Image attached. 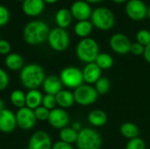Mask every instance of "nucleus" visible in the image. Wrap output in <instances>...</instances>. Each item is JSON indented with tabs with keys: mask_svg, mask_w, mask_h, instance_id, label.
Returning <instances> with one entry per match:
<instances>
[{
	"mask_svg": "<svg viewBox=\"0 0 150 149\" xmlns=\"http://www.w3.org/2000/svg\"><path fill=\"white\" fill-rule=\"evenodd\" d=\"M46 78V74L44 68L36 63H30L20 70L19 79L22 85L30 90H37L40 86H42V83Z\"/></svg>",
	"mask_w": 150,
	"mask_h": 149,
	"instance_id": "obj_1",
	"label": "nucleus"
},
{
	"mask_svg": "<svg viewBox=\"0 0 150 149\" xmlns=\"http://www.w3.org/2000/svg\"><path fill=\"white\" fill-rule=\"evenodd\" d=\"M49 32V27L44 21L33 20L25 25L23 37L27 44L35 46L47 40Z\"/></svg>",
	"mask_w": 150,
	"mask_h": 149,
	"instance_id": "obj_2",
	"label": "nucleus"
},
{
	"mask_svg": "<svg viewBox=\"0 0 150 149\" xmlns=\"http://www.w3.org/2000/svg\"><path fill=\"white\" fill-rule=\"evenodd\" d=\"M76 54L81 61L86 64L95 62L99 54V46L96 40L92 38L88 37L82 39L76 45Z\"/></svg>",
	"mask_w": 150,
	"mask_h": 149,
	"instance_id": "obj_3",
	"label": "nucleus"
},
{
	"mask_svg": "<svg viewBox=\"0 0 150 149\" xmlns=\"http://www.w3.org/2000/svg\"><path fill=\"white\" fill-rule=\"evenodd\" d=\"M103 140L100 133L93 128L84 127L79 133L76 140L77 149H100Z\"/></svg>",
	"mask_w": 150,
	"mask_h": 149,
	"instance_id": "obj_4",
	"label": "nucleus"
},
{
	"mask_svg": "<svg viewBox=\"0 0 150 149\" xmlns=\"http://www.w3.org/2000/svg\"><path fill=\"white\" fill-rule=\"evenodd\" d=\"M91 21L94 27L107 31L115 25V16L113 12L106 7H98L92 11Z\"/></svg>",
	"mask_w": 150,
	"mask_h": 149,
	"instance_id": "obj_5",
	"label": "nucleus"
},
{
	"mask_svg": "<svg viewBox=\"0 0 150 149\" xmlns=\"http://www.w3.org/2000/svg\"><path fill=\"white\" fill-rule=\"evenodd\" d=\"M60 79L63 86L68 89H76L83 84V71L73 66L64 68L60 73Z\"/></svg>",
	"mask_w": 150,
	"mask_h": 149,
	"instance_id": "obj_6",
	"label": "nucleus"
},
{
	"mask_svg": "<svg viewBox=\"0 0 150 149\" xmlns=\"http://www.w3.org/2000/svg\"><path fill=\"white\" fill-rule=\"evenodd\" d=\"M47 41L53 50L56 52H63L69 47L70 39L65 29L55 27L50 30Z\"/></svg>",
	"mask_w": 150,
	"mask_h": 149,
	"instance_id": "obj_7",
	"label": "nucleus"
},
{
	"mask_svg": "<svg viewBox=\"0 0 150 149\" xmlns=\"http://www.w3.org/2000/svg\"><path fill=\"white\" fill-rule=\"evenodd\" d=\"M75 102L82 106H88L93 105L98 97V94L94 86L90 84H82L74 90Z\"/></svg>",
	"mask_w": 150,
	"mask_h": 149,
	"instance_id": "obj_8",
	"label": "nucleus"
},
{
	"mask_svg": "<svg viewBox=\"0 0 150 149\" xmlns=\"http://www.w3.org/2000/svg\"><path fill=\"white\" fill-rule=\"evenodd\" d=\"M125 10L127 17L132 20L141 21L147 18L148 6L142 0H129Z\"/></svg>",
	"mask_w": 150,
	"mask_h": 149,
	"instance_id": "obj_9",
	"label": "nucleus"
},
{
	"mask_svg": "<svg viewBox=\"0 0 150 149\" xmlns=\"http://www.w3.org/2000/svg\"><path fill=\"white\" fill-rule=\"evenodd\" d=\"M109 44L112 50L114 53L120 55H124L130 53V47L132 42L126 34L118 32V33H114L111 37Z\"/></svg>",
	"mask_w": 150,
	"mask_h": 149,
	"instance_id": "obj_10",
	"label": "nucleus"
},
{
	"mask_svg": "<svg viewBox=\"0 0 150 149\" xmlns=\"http://www.w3.org/2000/svg\"><path fill=\"white\" fill-rule=\"evenodd\" d=\"M16 120L17 125L23 130H31L34 127L36 124V118L34 115L33 110L25 106L20 108L16 112Z\"/></svg>",
	"mask_w": 150,
	"mask_h": 149,
	"instance_id": "obj_11",
	"label": "nucleus"
},
{
	"mask_svg": "<svg viewBox=\"0 0 150 149\" xmlns=\"http://www.w3.org/2000/svg\"><path fill=\"white\" fill-rule=\"evenodd\" d=\"M47 121L53 128L62 130L68 126V124L69 123V116L65 109L56 107L50 111Z\"/></svg>",
	"mask_w": 150,
	"mask_h": 149,
	"instance_id": "obj_12",
	"label": "nucleus"
},
{
	"mask_svg": "<svg viewBox=\"0 0 150 149\" xmlns=\"http://www.w3.org/2000/svg\"><path fill=\"white\" fill-rule=\"evenodd\" d=\"M70 11L73 18L78 21L89 20L92 14L91 6L84 0H77L74 2L70 7Z\"/></svg>",
	"mask_w": 150,
	"mask_h": 149,
	"instance_id": "obj_13",
	"label": "nucleus"
},
{
	"mask_svg": "<svg viewBox=\"0 0 150 149\" xmlns=\"http://www.w3.org/2000/svg\"><path fill=\"white\" fill-rule=\"evenodd\" d=\"M52 140L45 131H37L30 138L28 148L30 149H52Z\"/></svg>",
	"mask_w": 150,
	"mask_h": 149,
	"instance_id": "obj_14",
	"label": "nucleus"
},
{
	"mask_svg": "<svg viewBox=\"0 0 150 149\" xmlns=\"http://www.w3.org/2000/svg\"><path fill=\"white\" fill-rule=\"evenodd\" d=\"M16 115L9 109L5 108L0 111V132L10 133L17 127Z\"/></svg>",
	"mask_w": 150,
	"mask_h": 149,
	"instance_id": "obj_15",
	"label": "nucleus"
},
{
	"mask_svg": "<svg viewBox=\"0 0 150 149\" xmlns=\"http://www.w3.org/2000/svg\"><path fill=\"white\" fill-rule=\"evenodd\" d=\"M82 71L83 81L90 85L95 84L97 81L102 76V69L95 62L87 63Z\"/></svg>",
	"mask_w": 150,
	"mask_h": 149,
	"instance_id": "obj_16",
	"label": "nucleus"
},
{
	"mask_svg": "<svg viewBox=\"0 0 150 149\" xmlns=\"http://www.w3.org/2000/svg\"><path fill=\"white\" fill-rule=\"evenodd\" d=\"M62 83L59 76L54 75H50L48 76H46L43 83H42V89L46 94L49 95H57L62 90Z\"/></svg>",
	"mask_w": 150,
	"mask_h": 149,
	"instance_id": "obj_17",
	"label": "nucleus"
},
{
	"mask_svg": "<svg viewBox=\"0 0 150 149\" xmlns=\"http://www.w3.org/2000/svg\"><path fill=\"white\" fill-rule=\"evenodd\" d=\"M45 8L43 0H25L22 4L24 13L30 17H35L42 13Z\"/></svg>",
	"mask_w": 150,
	"mask_h": 149,
	"instance_id": "obj_18",
	"label": "nucleus"
},
{
	"mask_svg": "<svg viewBox=\"0 0 150 149\" xmlns=\"http://www.w3.org/2000/svg\"><path fill=\"white\" fill-rule=\"evenodd\" d=\"M55 98L57 105L62 109L70 108L76 103L73 92L68 90H62L57 95H55Z\"/></svg>",
	"mask_w": 150,
	"mask_h": 149,
	"instance_id": "obj_19",
	"label": "nucleus"
},
{
	"mask_svg": "<svg viewBox=\"0 0 150 149\" xmlns=\"http://www.w3.org/2000/svg\"><path fill=\"white\" fill-rule=\"evenodd\" d=\"M42 100L43 95L38 89L30 90L25 94V106L32 110H35L40 106L42 105Z\"/></svg>",
	"mask_w": 150,
	"mask_h": 149,
	"instance_id": "obj_20",
	"label": "nucleus"
},
{
	"mask_svg": "<svg viewBox=\"0 0 150 149\" xmlns=\"http://www.w3.org/2000/svg\"><path fill=\"white\" fill-rule=\"evenodd\" d=\"M5 66L11 71H18L24 68V60L22 56L17 53H10L4 60Z\"/></svg>",
	"mask_w": 150,
	"mask_h": 149,
	"instance_id": "obj_21",
	"label": "nucleus"
},
{
	"mask_svg": "<svg viewBox=\"0 0 150 149\" xmlns=\"http://www.w3.org/2000/svg\"><path fill=\"white\" fill-rule=\"evenodd\" d=\"M108 117L107 114L102 110H93L88 114L89 123L96 127H100L105 126L107 123Z\"/></svg>",
	"mask_w": 150,
	"mask_h": 149,
	"instance_id": "obj_22",
	"label": "nucleus"
},
{
	"mask_svg": "<svg viewBox=\"0 0 150 149\" xmlns=\"http://www.w3.org/2000/svg\"><path fill=\"white\" fill-rule=\"evenodd\" d=\"M73 16L70 10L66 8H62L57 11L55 14V22L60 28H67L72 22Z\"/></svg>",
	"mask_w": 150,
	"mask_h": 149,
	"instance_id": "obj_23",
	"label": "nucleus"
},
{
	"mask_svg": "<svg viewBox=\"0 0 150 149\" xmlns=\"http://www.w3.org/2000/svg\"><path fill=\"white\" fill-rule=\"evenodd\" d=\"M120 132L123 137L127 139L128 141L135 139L140 136V129L139 127L132 122H125L120 127Z\"/></svg>",
	"mask_w": 150,
	"mask_h": 149,
	"instance_id": "obj_24",
	"label": "nucleus"
},
{
	"mask_svg": "<svg viewBox=\"0 0 150 149\" xmlns=\"http://www.w3.org/2000/svg\"><path fill=\"white\" fill-rule=\"evenodd\" d=\"M93 27L94 26L91 20H82V21H78L74 27V31L78 37L84 39L90 36V34L93 30Z\"/></svg>",
	"mask_w": 150,
	"mask_h": 149,
	"instance_id": "obj_25",
	"label": "nucleus"
},
{
	"mask_svg": "<svg viewBox=\"0 0 150 149\" xmlns=\"http://www.w3.org/2000/svg\"><path fill=\"white\" fill-rule=\"evenodd\" d=\"M77 136H78V133L75 131L72 127H68V126L60 130V133H59L60 141L70 145L76 142Z\"/></svg>",
	"mask_w": 150,
	"mask_h": 149,
	"instance_id": "obj_26",
	"label": "nucleus"
},
{
	"mask_svg": "<svg viewBox=\"0 0 150 149\" xmlns=\"http://www.w3.org/2000/svg\"><path fill=\"white\" fill-rule=\"evenodd\" d=\"M113 58L111 54L107 53H99L98 55L95 63L102 69H109L113 66Z\"/></svg>",
	"mask_w": 150,
	"mask_h": 149,
	"instance_id": "obj_27",
	"label": "nucleus"
},
{
	"mask_svg": "<svg viewBox=\"0 0 150 149\" xmlns=\"http://www.w3.org/2000/svg\"><path fill=\"white\" fill-rule=\"evenodd\" d=\"M10 101L15 107L23 108L25 106V94L20 90H15L10 95Z\"/></svg>",
	"mask_w": 150,
	"mask_h": 149,
	"instance_id": "obj_28",
	"label": "nucleus"
},
{
	"mask_svg": "<svg viewBox=\"0 0 150 149\" xmlns=\"http://www.w3.org/2000/svg\"><path fill=\"white\" fill-rule=\"evenodd\" d=\"M95 90L98 95H105L111 89V82L105 76H101L94 85Z\"/></svg>",
	"mask_w": 150,
	"mask_h": 149,
	"instance_id": "obj_29",
	"label": "nucleus"
},
{
	"mask_svg": "<svg viewBox=\"0 0 150 149\" xmlns=\"http://www.w3.org/2000/svg\"><path fill=\"white\" fill-rule=\"evenodd\" d=\"M136 42L146 47L150 44V32L147 29H141L136 33Z\"/></svg>",
	"mask_w": 150,
	"mask_h": 149,
	"instance_id": "obj_30",
	"label": "nucleus"
},
{
	"mask_svg": "<svg viewBox=\"0 0 150 149\" xmlns=\"http://www.w3.org/2000/svg\"><path fill=\"white\" fill-rule=\"evenodd\" d=\"M147 146L143 139L137 137L135 139L128 141L125 149H146Z\"/></svg>",
	"mask_w": 150,
	"mask_h": 149,
	"instance_id": "obj_31",
	"label": "nucleus"
},
{
	"mask_svg": "<svg viewBox=\"0 0 150 149\" xmlns=\"http://www.w3.org/2000/svg\"><path fill=\"white\" fill-rule=\"evenodd\" d=\"M41 105L44 106L45 108L48 109L49 111H52L54 108H56L57 103H56L55 96L49 95V94H46L45 96H43V100H42Z\"/></svg>",
	"mask_w": 150,
	"mask_h": 149,
	"instance_id": "obj_32",
	"label": "nucleus"
},
{
	"mask_svg": "<svg viewBox=\"0 0 150 149\" xmlns=\"http://www.w3.org/2000/svg\"><path fill=\"white\" fill-rule=\"evenodd\" d=\"M34 112V115L37 120L40 121H46L48 119L49 114H50V111L47 108H45L44 106L40 105L38 108H36L35 110H33Z\"/></svg>",
	"mask_w": 150,
	"mask_h": 149,
	"instance_id": "obj_33",
	"label": "nucleus"
},
{
	"mask_svg": "<svg viewBox=\"0 0 150 149\" xmlns=\"http://www.w3.org/2000/svg\"><path fill=\"white\" fill-rule=\"evenodd\" d=\"M10 19V12L8 9L3 5H0V27L5 25Z\"/></svg>",
	"mask_w": 150,
	"mask_h": 149,
	"instance_id": "obj_34",
	"label": "nucleus"
},
{
	"mask_svg": "<svg viewBox=\"0 0 150 149\" xmlns=\"http://www.w3.org/2000/svg\"><path fill=\"white\" fill-rule=\"evenodd\" d=\"M9 76L3 68H0V91L5 90L9 85Z\"/></svg>",
	"mask_w": 150,
	"mask_h": 149,
	"instance_id": "obj_35",
	"label": "nucleus"
},
{
	"mask_svg": "<svg viewBox=\"0 0 150 149\" xmlns=\"http://www.w3.org/2000/svg\"><path fill=\"white\" fill-rule=\"evenodd\" d=\"M144 50H145V47L138 42L132 43L131 47H130V53L133 54L134 55H137V56L143 55Z\"/></svg>",
	"mask_w": 150,
	"mask_h": 149,
	"instance_id": "obj_36",
	"label": "nucleus"
},
{
	"mask_svg": "<svg viewBox=\"0 0 150 149\" xmlns=\"http://www.w3.org/2000/svg\"><path fill=\"white\" fill-rule=\"evenodd\" d=\"M11 44L5 40H0V54L8 55L11 52Z\"/></svg>",
	"mask_w": 150,
	"mask_h": 149,
	"instance_id": "obj_37",
	"label": "nucleus"
},
{
	"mask_svg": "<svg viewBox=\"0 0 150 149\" xmlns=\"http://www.w3.org/2000/svg\"><path fill=\"white\" fill-rule=\"evenodd\" d=\"M52 149H73V147L70 144H68L62 141H58L53 144Z\"/></svg>",
	"mask_w": 150,
	"mask_h": 149,
	"instance_id": "obj_38",
	"label": "nucleus"
},
{
	"mask_svg": "<svg viewBox=\"0 0 150 149\" xmlns=\"http://www.w3.org/2000/svg\"><path fill=\"white\" fill-rule=\"evenodd\" d=\"M144 59L145 61L150 64V44L145 47V50H144V54H143Z\"/></svg>",
	"mask_w": 150,
	"mask_h": 149,
	"instance_id": "obj_39",
	"label": "nucleus"
},
{
	"mask_svg": "<svg viewBox=\"0 0 150 149\" xmlns=\"http://www.w3.org/2000/svg\"><path fill=\"white\" fill-rule=\"evenodd\" d=\"M71 127H72L75 131H76L77 133H79V132L83 129L82 124H81L80 122H77V121H76V122H74Z\"/></svg>",
	"mask_w": 150,
	"mask_h": 149,
	"instance_id": "obj_40",
	"label": "nucleus"
},
{
	"mask_svg": "<svg viewBox=\"0 0 150 149\" xmlns=\"http://www.w3.org/2000/svg\"><path fill=\"white\" fill-rule=\"evenodd\" d=\"M4 109H5V103L4 101V99L0 97V111H2Z\"/></svg>",
	"mask_w": 150,
	"mask_h": 149,
	"instance_id": "obj_41",
	"label": "nucleus"
},
{
	"mask_svg": "<svg viewBox=\"0 0 150 149\" xmlns=\"http://www.w3.org/2000/svg\"><path fill=\"white\" fill-rule=\"evenodd\" d=\"M84 1H86V2L89 3V4H96V3L102 2V1H104V0H84Z\"/></svg>",
	"mask_w": 150,
	"mask_h": 149,
	"instance_id": "obj_42",
	"label": "nucleus"
},
{
	"mask_svg": "<svg viewBox=\"0 0 150 149\" xmlns=\"http://www.w3.org/2000/svg\"><path fill=\"white\" fill-rule=\"evenodd\" d=\"M112 1L114 2V3H116V4H122V3H125L127 0H112Z\"/></svg>",
	"mask_w": 150,
	"mask_h": 149,
	"instance_id": "obj_43",
	"label": "nucleus"
},
{
	"mask_svg": "<svg viewBox=\"0 0 150 149\" xmlns=\"http://www.w3.org/2000/svg\"><path fill=\"white\" fill-rule=\"evenodd\" d=\"M45 3H48V4H54L55 2H57L58 0H43Z\"/></svg>",
	"mask_w": 150,
	"mask_h": 149,
	"instance_id": "obj_44",
	"label": "nucleus"
},
{
	"mask_svg": "<svg viewBox=\"0 0 150 149\" xmlns=\"http://www.w3.org/2000/svg\"><path fill=\"white\" fill-rule=\"evenodd\" d=\"M147 17L150 18V5L148 7V11H147Z\"/></svg>",
	"mask_w": 150,
	"mask_h": 149,
	"instance_id": "obj_45",
	"label": "nucleus"
},
{
	"mask_svg": "<svg viewBox=\"0 0 150 149\" xmlns=\"http://www.w3.org/2000/svg\"><path fill=\"white\" fill-rule=\"evenodd\" d=\"M18 1H22V2H24L25 0H18Z\"/></svg>",
	"mask_w": 150,
	"mask_h": 149,
	"instance_id": "obj_46",
	"label": "nucleus"
},
{
	"mask_svg": "<svg viewBox=\"0 0 150 149\" xmlns=\"http://www.w3.org/2000/svg\"><path fill=\"white\" fill-rule=\"evenodd\" d=\"M24 149H30V148H29L27 147V148H24Z\"/></svg>",
	"mask_w": 150,
	"mask_h": 149,
	"instance_id": "obj_47",
	"label": "nucleus"
},
{
	"mask_svg": "<svg viewBox=\"0 0 150 149\" xmlns=\"http://www.w3.org/2000/svg\"><path fill=\"white\" fill-rule=\"evenodd\" d=\"M0 40H1V35H0Z\"/></svg>",
	"mask_w": 150,
	"mask_h": 149,
	"instance_id": "obj_48",
	"label": "nucleus"
}]
</instances>
